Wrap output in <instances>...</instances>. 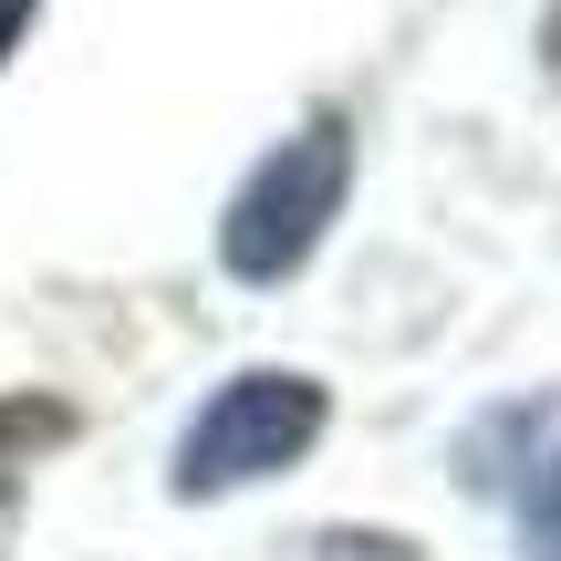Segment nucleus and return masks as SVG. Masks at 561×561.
<instances>
[{
    "mask_svg": "<svg viewBox=\"0 0 561 561\" xmlns=\"http://www.w3.org/2000/svg\"><path fill=\"white\" fill-rule=\"evenodd\" d=\"M343 187H354V136H343V115H312L240 178V198L219 219V261L240 280H291L312 261V240L333 229Z\"/></svg>",
    "mask_w": 561,
    "mask_h": 561,
    "instance_id": "obj_1",
    "label": "nucleus"
},
{
    "mask_svg": "<svg viewBox=\"0 0 561 561\" xmlns=\"http://www.w3.org/2000/svg\"><path fill=\"white\" fill-rule=\"evenodd\" d=\"M322 385L312 375H240L219 385V396L198 405V426H187L178 447V500H219V489L240 479H271V468H291L301 447L322 437Z\"/></svg>",
    "mask_w": 561,
    "mask_h": 561,
    "instance_id": "obj_2",
    "label": "nucleus"
},
{
    "mask_svg": "<svg viewBox=\"0 0 561 561\" xmlns=\"http://www.w3.org/2000/svg\"><path fill=\"white\" fill-rule=\"evenodd\" d=\"M510 500H520V551L561 561V416H541V458L510 468Z\"/></svg>",
    "mask_w": 561,
    "mask_h": 561,
    "instance_id": "obj_3",
    "label": "nucleus"
},
{
    "mask_svg": "<svg viewBox=\"0 0 561 561\" xmlns=\"http://www.w3.org/2000/svg\"><path fill=\"white\" fill-rule=\"evenodd\" d=\"M62 437H73V405H53V396H0V479L32 468L42 447H62Z\"/></svg>",
    "mask_w": 561,
    "mask_h": 561,
    "instance_id": "obj_4",
    "label": "nucleus"
},
{
    "mask_svg": "<svg viewBox=\"0 0 561 561\" xmlns=\"http://www.w3.org/2000/svg\"><path fill=\"white\" fill-rule=\"evenodd\" d=\"M322 561H426V551H405V541H375V530H333V541H322Z\"/></svg>",
    "mask_w": 561,
    "mask_h": 561,
    "instance_id": "obj_5",
    "label": "nucleus"
},
{
    "mask_svg": "<svg viewBox=\"0 0 561 561\" xmlns=\"http://www.w3.org/2000/svg\"><path fill=\"white\" fill-rule=\"evenodd\" d=\"M21 21H32V0H0V53L21 42Z\"/></svg>",
    "mask_w": 561,
    "mask_h": 561,
    "instance_id": "obj_6",
    "label": "nucleus"
},
{
    "mask_svg": "<svg viewBox=\"0 0 561 561\" xmlns=\"http://www.w3.org/2000/svg\"><path fill=\"white\" fill-rule=\"evenodd\" d=\"M541 53H551V83H561V0H551V21H541Z\"/></svg>",
    "mask_w": 561,
    "mask_h": 561,
    "instance_id": "obj_7",
    "label": "nucleus"
}]
</instances>
